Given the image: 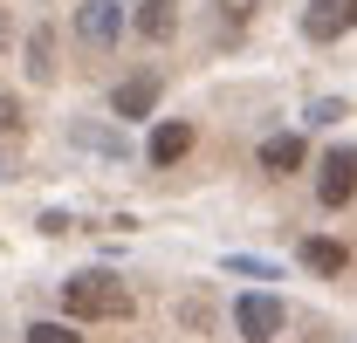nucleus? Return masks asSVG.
I'll list each match as a JSON object with an SVG mask.
<instances>
[{
	"mask_svg": "<svg viewBox=\"0 0 357 343\" xmlns=\"http://www.w3.org/2000/svg\"><path fill=\"white\" fill-rule=\"evenodd\" d=\"M62 309H69V316H131V289H124L117 275L89 268V275H69V282H62Z\"/></svg>",
	"mask_w": 357,
	"mask_h": 343,
	"instance_id": "f257e3e1",
	"label": "nucleus"
},
{
	"mask_svg": "<svg viewBox=\"0 0 357 343\" xmlns=\"http://www.w3.org/2000/svg\"><path fill=\"white\" fill-rule=\"evenodd\" d=\"M234 330H241L248 343H275L282 337V302L275 296H241L234 302Z\"/></svg>",
	"mask_w": 357,
	"mask_h": 343,
	"instance_id": "f03ea898",
	"label": "nucleus"
},
{
	"mask_svg": "<svg viewBox=\"0 0 357 343\" xmlns=\"http://www.w3.org/2000/svg\"><path fill=\"white\" fill-rule=\"evenodd\" d=\"M76 35H83L89 48H110L124 35V7H117V0H83V7H76Z\"/></svg>",
	"mask_w": 357,
	"mask_h": 343,
	"instance_id": "7ed1b4c3",
	"label": "nucleus"
},
{
	"mask_svg": "<svg viewBox=\"0 0 357 343\" xmlns=\"http://www.w3.org/2000/svg\"><path fill=\"white\" fill-rule=\"evenodd\" d=\"M344 28H357V0H310L303 7V35L310 42H337Z\"/></svg>",
	"mask_w": 357,
	"mask_h": 343,
	"instance_id": "20e7f679",
	"label": "nucleus"
},
{
	"mask_svg": "<svg viewBox=\"0 0 357 343\" xmlns=\"http://www.w3.org/2000/svg\"><path fill=\"white\" fill-rule=\"evenodd\" d=\"M316 192H323V206H344L357 192V151L351 144H337L330 158H323V178H316Z\"/></svg>",
	"mask_w": 357,
	"mask_h": 343,
	"instance_id": "39448f33",
	"label": "nucleus"
},
{
	"mask_svg": "<svg viewBox=\"0 0 357 343\" xmlns=\"http://www.w3.org/2000/svg\"><path fill=\"white\" fill-rule=\"evenodd\" d=\"M151 103H158V76H131V83H117V96H110L117 124H131V117H151Z\"/></svg>",
	"mask_w": 357,
	"mask_h": 343,
	"instance_id": "423d86ee",
	"label": "nucleus"
},
{
	"mask_svg": "<svg viewBox=\"0 0 357 343\" xmlns=\"http://www.w3.org/2000/svg\"><path fill=\"white\" fill-rule=\"evenodd\" d=\"M296 165H303V137H296V130H275L261 144V172H282V178H289Z\"/></svg>",
	"mask_w": 357,
	"mask_h": 343,
	"instance_id": "0eeeda50",
	"label": "nucleus"
},
{
	"mask_svg": "<svg viewBox=\"0 0 357 343\" xmlns=\"http://www.w3.org/2000/svg\"><path fill=\"white\" fill-rule=\"evenodd\" d=\"M69 144L103 151V158H124V130H117V124H69Z\"/></svg>",
	"mask_w": 357,
	"mask_h": 343,
	"instance_id": "6e6552de",
	"label": "nucleus"
},
{
	"mask_svg": "<svg viewBox=\"0 0 357 343\" xmlns=\"http://www.w3.org/2000/svg\"><path fill=\"white\" fill-rule=\"evenodd\" d=\"M192 151V124H158L151 130V165H178Z\"/></svg>",
	"mask_w": 357,
	"mask_h": 343,
	"instance_id": "1a4fd4ad",
	"label": "nucleus"
},
{
	"mask_svg": "<svg viewBox=\"0 0 357 343\" xmlns=\"http://www.w3.org/2000/svg\"><path fill=\"white\" fill-rule=\"evenodd\" d=\"M172 28H178V7H172V0H144V7H137V35H151V42H165Z\"/></svg>",
	"mask_w": 357,
	"mask_h": 343,
	"instance_id": "9d476101",
	"label": "nucleus"
},
{
	"mask_svg": "<svg viewBox=\"0 0 357 343\" xmlns=\"http://www.w3.org/2000/svg\"><path fill=\"white\" fill-rule=\"evenodd\" d=\"M28 76H35V83H48V76H55V35H48V28H35V35H28Z\"/></svg>",
	"mask_w": 357,
	"mask_h": 343,
	"instance_id": "9b49d317",
	"label": "nucleus"
},
{
	"mask_svg": "<svg viewBox=\"0 0 357 343\" xmlns=\"http://www.w3.org/2000/svg\"><path fill=\"white\" fill-rule=\"evenodd\" d=\"M303 261H310L316 275H344V247L337 241H303Z\"/></svg>",
	"mask_w": 357,
	"mask_h": 343,
	"instance_id": "f8f14e48",
	"label": "nucleus"
},
{
	"mask_svg": "<svg viewBox=\"0 0 357 343\" xmlns=\"http://www.w3.org/2000/svg\"><path fill=\"white\" fill-rule=\"evenodd\" d=\"M28 343H83V337H76L69 323H35V330H28Z\"/></svg>",
	"mask_w": 357,
	"mask_h": 343,
	"instance_id": "ddd939ff",
	"label": "nucleus"
},
{
	"mask_svg": "<svg viewBox=\"0 0 357 343\" xmlns=\"http://www.w3.org/2000/svg\"><path fill=\"white\" fill-rule=\"evenodd\" d=\"M213 7H220L227 28H248V21H255V0H213Z\"/></svg>",
	"mask_w": 357,
	"mask_h": 343,
	"instance_id": "4468645a",
	"label": "nucleus"
},
{
	"mask_svg": "<svg viewBox=\"0 0 357 343\" xmlns=\"http://www.w3.org/2000/svg\"><path fill=\"white\" fill-rule=\"evenodd\" d=\"M337 117H344V103H337V96H323V103H310V124H337Z\"/></svg>",
	"mask_w": 357,
	"mask_h": 343,
	"instance_id": "2eb2a0df",
	"label": "nucleus"
},
{
	"mask_svg": "<svg viewBox=\"0 0 357 343\" xmlns=\"http://www.w3.org/2000/svg\"><path fill=\"white\" fill-rule=\"evenodd\" d=\"M0 130H21V103L14 96H0Z\"/></svg>",
	"mask_w": 357,
	"mask_h": 343,
	"instance_id": "dca6fc26",
	"label": "nucleus"
},
{
	"mask_svg": "<svg viewBox=\"0 0 357 343\" xmlns=\"http://www.w3.org/2000/svg\"><path fill=\"white\" fill-rule=\"evenodd\" d=\"M14 42V21H7V7H0V48Z\"/></svg>",
	"mask_w": 357,
	"mask_h": 343,
	"instance_id": "f3484780",
	"label": "nucleus"
},
{
	"mask_svg": "<svg viewBox=\"0 0 357 343\" xmlns=\"http://www.w3.org/2000/svg\"><path fill=\"white\" fill-rule=\"evenodd\" d=\"M0 178H7V151H0Z\"/></svg>",
	"mask_w": 357,
	"mask_h": 343,
	"instance_id": "a211bd4d",
	"label": "nucleus"
}]
</instances>
